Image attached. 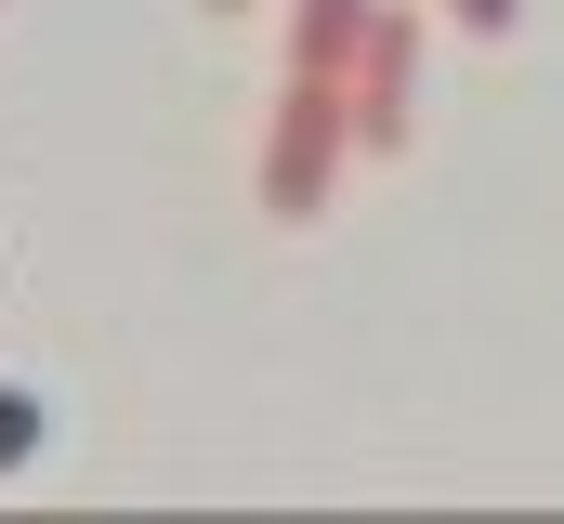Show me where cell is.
I'll use <instances>...</instances> for the list:
<instances>
[{
	"label": "cell",
	"mask_w": 564,
	"mask_h": 524,
	"mask_svg": "<svg viewBox=\"0 0 564 524\" xmlns=\"http://www.w3.org/2000/svg\"><path fill=\"white\" fill-rule=\"evenodd\" d=\"M341 157H368V144H355V79H302V66H289L276 131H263V210H276V223H315L328 184H341Z\"/></svg>",
	"instance_id": "cell-1"
},
{
	"label": "cell",
	"mask_w": 564,
	"mask_h": 524,
	"mask_svg": "<svg viewBox=\"0 0 564 524\" xmlns=\"http://www.w3.org/2000/svg\"><path fill=\"white\" fill-rule=\"evenodd\" d=\"M408 66H421V26H408V13H381V26H368V53H355V144H368V157H394V144H408Z\"/></svg>",
	"instance_id": "cell-2"
},
{
	"label": "cell",
	"mask_w": 564,
	"mask_h": 524,
	"mask_svg": "<svg viewBox=\"0 0 564 524\" xmlns=\"http://www.w3.org/2000/svg\"><path fill=\"white\" fill-rule=\"evenodd\" d=\"M368 26H381V0H302V13H289V66H302V79H355Z\"/></svg>",
	"instance_id": "cell-3"
},
{
	"label": "cell",
	"mask_w": 564,
	"mask_h": 524,
	"mask_svg": "<svg viewBox=\"0 0 564 524\" xmlns=\"http://www.w3.org/2000/svg\"><path fill=\"white\" fill-rule=\"evenodd\" d=\"M446 26L459 40H512V0H446Z\"/></svg>",
	"instance_id": "cell-4"
},
{
	"label": "cell",
	"mask_w": 564,
	"mask_h": 524,
	"mask_svg": "<svg viewBox=\"0 0 564 524\" xmlns=\"http://www.w3.org/2000/svg\"><path fill=\"white\" fill-rule=\"evenodd\" d=\"M224 13H237V0H224Z\"/></svg>",
	"instance_id": "cell-5"
}]
</instances>
